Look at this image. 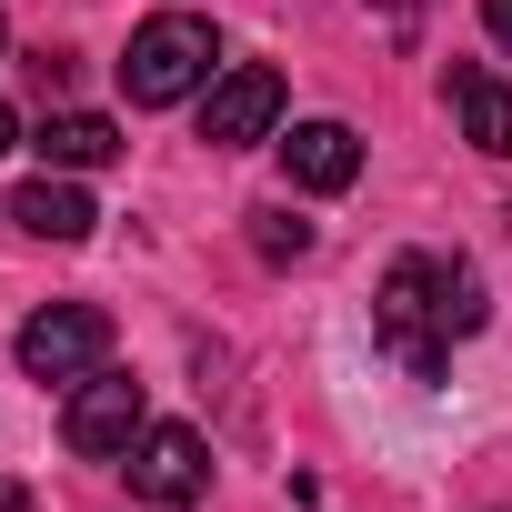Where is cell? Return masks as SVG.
<instances>
[{
    "instance_id": "cell-3",
    "label": "cell",
    "mask_w": 512,
    "mask_h": 512,
    "mask_svg": "<svg viewBox=\"0 0 512 512\" xmlns=\"http://www.w3.org/2000/svg\"><path fill=\"white\" fill-rule=\"evenodd\" d=\"M101 362H111V312H101V302H51V312L21 322V372H31L41 392H51V382L81 392Z\"/></svg>"
},
{
    "instance_id": "cell-16",
    "label": "cell",
    "mask_w": 512,
    "mask_h": 512,
    "mask_svg": "<svg viewBox=\"0 0 512 512\" xmlns=\"http://www.w3.org/2000/svg\"><path fill=\"white\" fill-rule=\"evenodd\" d=\"M502 221H512V211H502Z\"/></svg>"
},
{
    "instance_id": "cell-11",
    "label": "cell",
    "mask_w": 512,
    "mask_h": 512,
    "mask_svg": "<svg viewBox=\"0 0 512 512\" xmlns=\"http://www.w3.org/2000/svg\"><path fill=\"white\" fill-rule=\"evenodd\" d=\"M251 241H262V262H302V251H312V221H292V211H251Z\"/></svg>"
},
{
    "instance_id": "cell-15",
    "label": "cell",
    "mask_w": 512,
    "mask_h": 512,
    "mask_svg": "<svg viewBox=\"0 0 512 512\" xmlns=\"http://www.w3.org/2000/svg\"><path fill=\"white\" fill-rule=\"evenodd\" d=\"M402 11H412V0H402Z\"/></svg>"
},
{
    "instance_id": "cell-12",
    "label": "cell",
    "mask_w": 512,
    "mask_h": 512,
    "mask_svg": "<svg viewBox=\"0 0 512 512\" xmlns=\"http://www.w3.org/2000/svg\"><path fill=\"white\" fill-rule=\"evenodd\" d=\"M482 31H492V41H512V0H482Z\"/></svg>"
},
{
    "instance_id": "cell-7",
    "label": "cell",
    "mask_w": 512,
    "mask_h": 512,
    "mask_svg": "<svg viewBox=\"0 0 512 512\" xmlns=\"http://www.w3.org/2000/svg\"><path fill=\"white\" fill-rule=\"evenodd\" d=\"M452 121H462V141L482 151V161H512V91H502V71H482V61H452Z\"/></svg>"
},
{
    "instance_id": "cell-1",
    "label": "cell",
    "mask_w": 512,
    "mask_h": 512,
    "mask_svg": "<svg viewBox=\"0 0 512 512\" xmlns=\"http://www.w3.org/2000/svg\"><path fill=\"white\" fill-rule=\"evenodd\" d=\"M482 282L462 272V262H392L382 272V302H372V332H382V352L412 372V382H442V362H452V342L462 332H482Z\"/></svg>"
},
{
    "instance_id": "cell-8",
    "label": "cell",
    "mask_w": 512,
    "mask_h": 512,
    "mask_svg": "<svg viewBox=\"0 0 512 512\" xmlns=\"http://www.w3.org/2000/svg\"><path fill=\"white\" fill-rule=\"evenodd\" d=\"M282 161H292L302 191H352V181H362V141H352V121H292Z\"/></svg>"
},
{
    "instance_id": "cell-5",
    "label": "cell",
    "mask_w": 512,
    "mask_h": 512,
    "mask_svg": "<svg viewBox=\"0 0 512 512\" xmlns=\"http://www.w3.org/2000/svg\"><path fill=\"white\" fill-rule=\"evenodd\" d=\"M272 121H282V71H272V61H231V71L201 91V141H211V151L272 141Z\"/></svg>"
},
{
    "instance_id": "cell-2",
    "label": "cell",
    "mask_w": 512,
    "mask_h": 512,
    "mask_svg": "<svg viewBox=\"0 0 512 512\" xmlns=\"http://www.w3.org/2000/svg\"><path fill=\"white\" fill-rule=\"evenodd\" d=\"M211 61H221L211 21H201V11H161V21L131 31V51H121V91H131L141 111H171V101H191V91L211 81Z\"/></svg>"
},
{
    "instance_id": "cell-14",
    "label": "cell",
    "mask_w": 512,
    "mask_h": 512,
    "mask_svg": "<svg viewBox=\"0 0 512 512\" xmlns=\"http://www.w3.org/2000/svg\"><path fill=\"white\" fill-rule=\"evenodd\" d=\"M11 141H21V121H11V101H0V151H11Z\"/></svg>"
},
{
    "instance_id": "cell-4",
    "label": "cell",
    "mask_w": 512,
    "mask_h": 512,
    "mask_svg": "<svg viewBox=\"0 0 512 512\" xmlns=\"http://www.w3.org/2000/svg\"><path fill=\"white\" fill-rule=\"evenodd\" d=\"M121 472H131V492L161 502V512H191V502L211 492V452H201L191 422H141V442L121 452Z\"/></svg>"
},
{
    "instance_id": "cell-9",
    "label": "cell",
    "mask_w": 512,
    "mask_h": 512,
    "mask_svg": "<svg viewBox=\"0 0 512 512\" xmlns=\"http://www.w3.org/2000/svg\"><path fill=\"white\" fill-rule=\"evenodd\" d=\"M11 221H21L31 241H91V221H101V211H91V191H81L71 171H41V181L11 201Z\"/></svg>"
},
{
    "instance_id": "cell-10",
    "label": "cell",
    "mask_w": 512,
    "mask_h": 512,
    "mask_svg": "<svg viewBox=\"0 0 512 512\" xmlns=\"http://www.w3.org/2000/svg\"><path fill=\"white\" fill-rule=\"evenodd\" d=\"M41 161L51 171H101V161H121V131L101 111H51L41 121Z\"/></svg>"
},
{
    "instance_id": "cell-13",
    "label": "cell",
    "mask_w": 512,
    "mask_h": 512,
    "mask_svg": "<svg viewBox=\"0 0 512 512\" xmlns=\"http://www.w3.org/2000/svg\"><path fill=\"white\" fill-rule=\"evenodd\" d=\"M0 512H31V482H11V472H0Z\"/></svg>"
},
{
    "instance_id": "cell-6",
    "label": "cell",
    "mask_w": 512,
    "mask_h": 512,
    "mask_svg": "<svg viewBox=\"0 0 512 512\" xmlns=\"http://www.w3.org/2000/svg\"><path fill=\"white\" fill-rule=\"evenodd\" d=\"M141 422H151V412H141V382L111 372V362H101V372L71 392V412H61V432H71L81 462H121V452L141 442Z\"/></svg>"
}]
</instances>
